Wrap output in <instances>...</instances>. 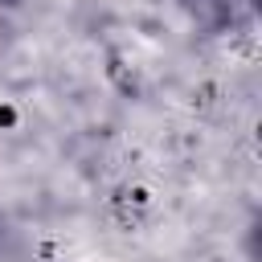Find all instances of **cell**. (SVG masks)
Wrapping results in <instances>:
<instances>
[{"label":"cell","mask_w":262,"mask_h":262,"mask_svg":"<svg viewBox=\"0 0 262 262\" xmlns=\"http://www.w3.org/2000/svg\"><path fill=\"white\" fill-rule=\"evenodd\" d=\"M0 246H4V221H0Z\"/></svg>","instance_id":"obj_1"}]
</instances>
